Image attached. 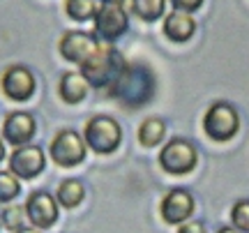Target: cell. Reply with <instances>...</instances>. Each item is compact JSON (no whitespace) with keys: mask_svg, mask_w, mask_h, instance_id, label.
Returning a JSON list of instances; mask_svg holds the SVG:
<instances>
[{"mask_svg":"<svg viewBox=\"0 0 249 233\" xmlns=\"http://www.w3.org/2000/svg\"><path fill=\"white\" fill-rule=\"evenodd\" d=\"M155 92H157V76L143 63H127L120 76L107 88L108 97L132 111L145 107L155 97Z\"/></svg>","mask_w":249,"mask_h":233,"instance_id":"obj_1","label":"cell"},{"mask_svg":"<svg viewBox=\"0 0 249 233\" xmlns=\"http://www.w3.org/2000/svg\"><path fill=\"white\" fill-rule=\"evenodd\" d=\"M124 67H127V60H124V55L118 51L116 46L107 44V42H99L95 54L81 65L79 72L83 74V79L88 81L90 88L102 90V88H108L120 76V72Z\"/></svg>","mask_w":249,"mask_h":233,"instance_id":"obj_2","label":"cell"},{"mask_svg":"<svg viewBox=\"0 0 249 233\" xmlns=\"http://www.w3.org/2000/svg\"><path fill=\"white\" fill-rule=\"evenodd\" d=\"M83 141L92 153L111 155L123 143V127L116 118L97 113V116L88 118V123L83 127Z\"/></svg>","mask_w":249,"mask_h":233,"instance_id":"obj_3","label":"cell"},{"mask_svg":"<svg viewBox=\"0 0 249 233\" xmlns=\"http://www.w3.org/2000/svg\"><path fill=\"white\" fill-rule=\"evenodd\" d=\"M240 132V113L231 102H213L203 113V134L214 143H226Z\"/></svg>","mask_w":249,"mask_h":233,"instance_id":"obj_4","label":"cell"},{"mask_svg":"<svg viewBox=\"0 0 249 233\" xmlns=\"http://www.w3.org/2000/svg\"><path fill=\"white\" fill-rule=\"evenodd\" d=\"M157 161H160L161 171H166L169 176H187L198 164V150L192 141L173 136L171 141L161 145Z\"/></svg>","mask_w":249,"mask_h":233,"instance_id":"obj_5","label":"cell"},{"mask_svg":"<svg viewBox=\"0 0 249 233\" xmlns=\"http://www.w3.org/2000/svg\"><path fill=\"white\" fill-rule=\"evenodd\" d=\"M92 21H95V37L107 44L118 42L129 30V14L118 2H102Z\"/></svg>","mask_w":249,"mask_h":233,"instance_id":"obj_6","label":"cell"},{"mask_svg":"<svg viewBox=\"0 0 249 233\" xmlns=\"http://www.w3.org/2000/svg\"><path fill=\"white\" fill-rule=\"evenodd\" d=\"M86 153H88V145L83 141V136L74 129H60L49 143L51 161L62 166V169L79 166L81 161L86 160Z\"/></svg>","mask_w":249,"mask_h":233,"instance_id":"obj_7","label":"cell"},{"mask_svg":"<svg viewBox=\"0 0 249 233\" xmlns=\"http://www.w3.org/2000/svg\"><path fill=\"white\" fill-rule=\"evenodd\" d=\"M37 79L33 70L26 65H9L5 72L0 74V92L9 99V102H28L35 95Z\"/></svg>","mask_w":249,"mask_h":233,"instance_id":"obj_8","label":"cell"},{"mask_svg":"<svg viewBox=\"0 0 249 233\" xmlns=\"http://www.w3.org/2000/svg\"><path fill=\"white\" fill-rule=\"evenodd\" d=\"M46 166V157L44 150L35 143H26L18 145L12 150L7 160V171H12L18 180H33L37 178Z\"/></svg>","mask_w":249,"mask_h":233,"instance_id":"obj_9","label":"cell"},{"mask_svg":"<svg viewBox=\"0 0 249 233\" xmlns=\"http://www.w3.org/2000/svg\"><path fill=\"white\" fill-rule=\"evenodd\" d=\"M23 208H26V217H28V222H30V226H35V229L46 231V229H51L58 222L60 206H58L53 194H49V192H42V189L33 192L26 198Z\"/></svg>","mask_w":249,"mask_h":233,"instance_id":"obj_10","label":"cell"},{"mask_svg":"<svg viewBox=\"0 0 249 233\" xmlns=\"http://www.w3.org/2000/svg\"><path fill=\"white\" fill-rule=\"evenodd\" d=\"M97 44H99V39L92 33H86V30H67V33H62L60 42H58V51H60V55L67 63H74L81 67L90 55L95 54Z\"/></svg>","mask_w":249,"mask_h":233,"instance_id":"obj_11","label":"cell"},{"mask_svg":"<svg viewBox=\"0 0 249 233\" xmlns=\"http://www.w3.org/2000/svg\"><path fill=\"white\" fill-rule=\"evenodd\" d=\"M196 210V201L192 197V192H187L182 187H176L166 192V197L161 198L160 203V215L166 224L180 226L182 222H187L189 217L194 215Z\"/></svg>","mask_w":249,"mask_h":233,"instance_id":"obj_12","label":"cell"},{"mask_svg":"<svg viewBox=\"0 0 249 233\" xmlns=\"http://www.w3.org/2000/svg\"><path fill=\"white\" fill-rule=\"evenodd\" d=\"M0 127H2V129H0V132H2L0 139H2L5 143H9L12 148L30 143L33 136L37 134V123L28 111H9Z\"/></svg>","mask_w":249,"mask_h":233,"instance_id":"obj_13","label":"cell"},{"mask_svg":"<svg viewBox=\"0 0 249 233\" xmlns=\"http://www.w3.org/2000/svg\"><path fill=\"white\" fill-rule=\"evenodd\" d=\"M164 35L166 39L171 42H176V44H182V42H189L196 33V21L192 14H187V12H171L164 17Z\"/></svg>","mask_w":249,"mask_h":233,"instance_id":"obj_14","label":"cell"},{"mask_svg":"<svg viewBox=\"0 0 249 233\" xmlns=\"http://www.w3.org/2000/svg\"><path fill=\"white\" fill-rule=\"evenodd\" d=\"M88 81L83 79V74L79 70H70L65 72L58 81V97L65 104H81L86 95H88Z\"/></svg>","mask_w":249,"mask_h":233,"instance_id":"obj_15","label":"cell"},{"mask_svg":"<svg viewBox=\"0 0 249 233\" xmlns=\"http://www.w3.org/2000/svg\"><path fill=\"white\" fill-rule=\"evenodd\" d=\"M83 198H86V187H83V182L79 178H67L62 180L58 189H55V201H58V206L67 208H76L83 203Z\"/></svg>","mask_w":249,"mask_h":233,"instance_id":"obj_16","label":"cell"},{"mask_svg":"<svg viewBox=\"0 0 249 233\" xmlns=\"http://www.w3.org/2000/svg\"><path fill=\"white\" fill-rule=\"evenodd\" d=\"M139 143L145 145V148H155V145H160L164 141V136H166V123L161 120V118H145L141 125H139Z\"/></svg>","mask_w":249,"mask_h":233,"instance_id":"obj_17","label":"cell"},{"mask_svg":"<svg viewBox=\"0 0 249 233\" xmlns=\"http://www.w3.org/2000/svg\"><path fill=\"white\" fill-rule=\"evenodd\" d=\"M132 14L145 23L160 21L161 17H166V0H132Z\"/></svg>","mask_w":249,"mask_h":233,"instance_id":"obj_18","label":"cell"},{"mask_svg":"<svg viewBox=\"0 0 249 233\" xmlns=\"http://www.w3.org/2000/svg\"><path fill=\"white\" fill-rule=\"evenodd\" d=\"M97 0H65V12H67V17L74 18V21H90V18H95L97 14Z\"/></svg>","mask_w":249,"mask_h":233,"instance_id":"obj_19","label":"cell"},{"mask_svg":"<svg viewBox=\"0 0 249 233\" xmlns=\"http://www.w3.org/2000/svg\"><path fill=\"white\" fill-rule=\"evenodd\" d=\"M28 217H26V208L18 206V203H7L5 210L0 213V224L2 229H7L9 233H17L26 226Z\"/></svg>","mask_w":249,"mask_h":233,"instance_id":"obj_20","label":"cell"},{"mask_svg":"<svg viewBox=\"0 0 249 233\" xmlns=\"http://www.w3.org/2000/svg\"><path fill=\"white\" fill-rule=\"evenodd\" d=\"M21 194V180L12 171H0V203L7 206Z\"/></svg>","mask_w":249,"mask_h":233,"instance_id":"obj_21","label":"cell"},{"mask_svg":"<svg viewBox=\"0 0 249 233\" xmlns=\"http://www.w3.org/2000/svg\"><path fill=\"white\" fill-rule=\"evenodd\" d=\"M231 222L233 229H238L240 233H249V198L235 201V206L231 208Z\"/></svg>","mask_w":249,"mask_h":233,"instance_id":"obj_22","label":"cell"},{"mask_svg":"<svg viewBox=\"0 0 249 233\" xmlns=\"http://www.w3.org/2000/svg\"><path fill=\"white\" fill-rule=\"evenodd\" d=\"M169 2L173 5L176 12H187V14L196 12V9L203 5V0H169Z\"/></svg>","mask_w":249,"mask_h":233,"instance_id":"obj_23","label":"cell"},{"mask_svg":"<svg viewBox=\"0 0 249 233\" xmlns=\"http://www.w3.org/2000/svg\"><path fill=\"white\" fill-rule=\"evenodd\" d=\"M178 233H205V226L198 219H187L178 226Z\"/></svg>","mask_w":249,"mask_h":233,"instance_id":"obj_24","label":"cell"},{"mask_svg":"<svg viewBox=\"0 0 249 233\" xmlns=\"http://www.w3.org/2000/svg\"><path fill=\"white\" fill-rule=\"evenodd\" d=\"M17 233H44V231H42V229H35V226H23V229Z\"/></svg>","mask_w":249,"mask_h":233,"instance_id":"obj_25","label":"cell"},{"mask_svg":"<svg viewBox=\"0 0 249 233\" xmlns=\"http://www.w3.org/2000/svg\"><path fill=\"white\" fill-rule=\"evenodd\" d=\"M217 233H240V231L233 229V226H222V229H217Z\"/></svg>","mask_w":249,"mask_h":233,"instance_id":"obj_26","label":"cell"},{"mask_svg":"<svg viewBox=\"0 0 249 233\" xmlns=\"http://www.w3.org/2000/svg\"><path fill=\"white\" fill-rule=\"evenodd\" d=\"M5 161V141L0 139V164Z\"/></svg>","mask_w":249,"mask_h":233,"instance_id":"obj_27","label":"cell"},{"mask_svg":"<svg viewBox=\"0 0 249 233\" xmlns=\"http://www.w3.org/2000/svg\"><path fill=\"white\" fill-rule=\"evenodd\" d=\"M104 2H118V5H123L124 0H104Z\"/></svg>","mask_w":249,"mask_h":233,"instance_id":"obj_28","label":"cell"},{"mask_svg":"<svg viewBox=\"0 0 249 233\" xmlns=\"http://www.w3.org/2000/svg\"><path fill=\"white\" fill-rule=\"evenodd\" d=\"M0 229H2V224H0Z\"/></svg>","mask_w":249,"mask_h":233,"instance_id":"obj_29","label":"cell"}]
</instances>
